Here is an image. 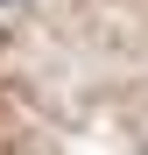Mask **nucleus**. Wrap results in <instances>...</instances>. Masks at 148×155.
<instances>
[{
	"label": "nucleus",
	"mask_w": 148,
	"mask_h": 155,
	"mask_svg": "<svg viewBox=\"0 0 148 155\" xmlns=\"http://www.w3.org/2000/svg\"><path fill=\"white\" fill-rule=\"evenodd\" d=\"M0 7H7V0H0Z\"/></svg>",
	"instance_id": "nucleus-1"
},
{
	"label": "nucleus",
	"mask_w": 148,
	"mask_h": 155,
	"mask_svg": "<svg viewBox=\"0 0 148 155\" xmlns=\"http://www.w3.org/2000/svg\"><path fill=\"white\" fill-rule=\"evenodd\" d=\"M141 155H148V148H141Z\"/></svg>",
	"instance_id": "nucleus-2"
}]
</instances>
